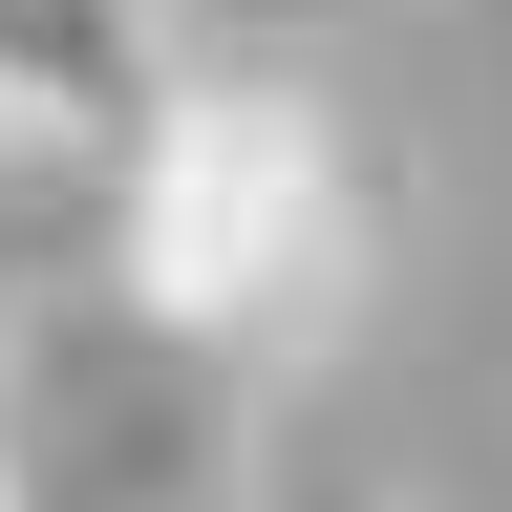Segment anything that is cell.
<instances>
[{"instance_id":"obj_1","label":"cell","mask_w":512,"mask_h":512,"mask_svg":"<svg viewBox=\"0 0 512 512\" xmlns=\"http://www.w3.org/2000/svg\"><path fill=\"white\" fill-rule=\"evenodd\" d=\"M107 214H128V320L192 363H256V342H299L320 299H342V256H363V171H342V128H320V86H278V64H192V86L150 107V150L107 171Z\"/></svg>"},{"instance_id":"obj_2","label":"cell","mask_w":512,"mask_h":512,"mask_svg":"<svg viewBox=\"0 0 512 512\" xmlns=\"http://www.w3.org/2000/svg\"><path fill=\"white\" fill-rule=\"evenodd\" d=\"M235 491V406L214 363L150 342V320H43L0 363V512H214Z\"/></svg>"},{"instance_id":"obj_3","label":"cell","mask_w":512,"mask_h":512,"mask_svg":"<svg viewBox=\"0 0 512 512\" xmlns=\"http://www.w3.org/2000/svg\"><path fill=\"white\" fill-rule=\"evenodd\" d=\"M171 86L192 64H171L150 0H22V22H0V150L22 171H128Z\"/></svg>"},{"instance_id":"obj_4","label":"cell","mask_w":512,"mask_h":512,"mask_svg":"<svg viewBox=\"0 0 512 512\" xmlns=\"http://www.w3.org/2000/svg\"><path fill=\"white\" fill-rule=\"evenodd\" d=\"M0 22H22V0H0Z\"/></svg>"}]
</instances>
